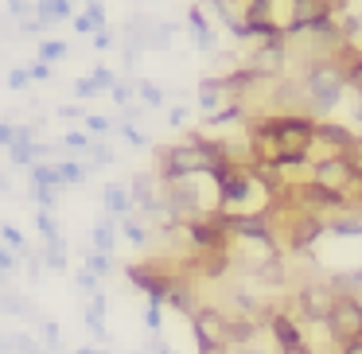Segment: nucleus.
Listing matches in <instances>:
<instances>
[{"label":"nucleus","instance_id":"1","mask_svg":"<svg viewBox=\"0 0 362 354\" xmlns=\"http://www.w3.org/2000/svg\"><path fill=\"white\" fill-rule=\"evenodd\" d=\"M261 129H269L281 152V167L288 164H308V148L315 144V125L308 117H269L257 121Z\"/></svg>","mask_w":362,"mask_h":354},{"label":"nucleus","instance_id":"2","mask_svg":"<svg viewBox=\"0 0 362 354\" xmlns=\"http://www.w3.org/2000/svg\"><path fill=\"white\" fill-rule=\"evenodd\" d=\"M327 331L335 343H354L362 338V300L358 296H335L331 304V315H327Z\"/></svg>","mask_w":362,"mask_h":354},{"label":"nucleus","instance_id":"3","mask_svg":"<svg viewBox=\"0 0 362 354\" xmlns=\"http://www.w3.org/2000/svg\"><path fill=\"white\" fill-rule=\"evenodd\" d=\"M343 86H346V71L335 63V59L312 63V71H308V90H312L315 105H335L339 94H343Z\"/></svg>","mask_w":362,"mask_h":354},{"label":"nucleus","instance_id":"4","mask_svg":"<svg viewBox=\"0 0 362 354\" xmlns=\"http://www.w3.org/2000/svg\"><path fill=\"white\" fill-rule=\"evenodd\" d=\"M331 304H335V292L327 288V284H304L300 288V296L292 300V319H308V323H327L331 315Z\"/></svg>","mask_w":362,"mask_h":354},{"label":"nucleus","instance_id":"5","mask_svg":"<svg viewBox=\"0 0 362 354\" xmlns=\"http://www.w3.org/2000/svg\"><path fill=\"white\" fill-rule=\"evenodd\" d=\"M191 327H195L199 346H226V312L218 307H195Z\"/></svg>","mask_w":362,"mask_h":354},{"label":"nucleus","instance_id":"6","mask_svg":"<svg viewBox=\"0 0 362 354\" xmlns=\"http://www.w3.org/2000/svg\"><path fill=\"white\" fill-rule=\"evenodd\" d=\"M354 183V172L346 164V156H331V160H315V187L331 191V195H343Z\"/></svg>","mask_w":362,"mask_h":354},{"label":"nucleus","instance_id":"7","mask_svg":"<svg viewBox=\"0 0 362 354\" xmlns=\"http://www.w3.org/2000/svg\"><path fill=\"white\" fill-rule=\"evenodd\" d=\"M331 8H339L335 0H292V20L288 28H320L323 20L331 16Z\"/></svg>","mask_w":362,"mask_h":354},{"label":"nucleus","instance_id":"8","mask_svg":"<svg viewBox=\"0 0 362 354\" xmlns=\"http://www.w3.org/2000/svg\"><path fill=\"white\" fill-rule=\"evenodd\" d=\"M269 331H273V338H276V346H281V354H288V350H304V335H300V323L292 319L288 312H273L269 315Z\"/></svg>","mask_w":362,"mask_h":354},{"label":"nucleus","instance_id":"9","mask_svg":"<svg viewBox=\"0 0 362 354\" xmlns=\"http://www.w3.org/2000/svg\"><path fill=\"white\" fill-rule=\"evenodd\" d=\"M320 234H323V222L315 218V214H292V222H288V249L304 253Z\"/></svg>","mask_w":362,"mask_h":354},{"label":"nucleus","instance_id":"10","mask_svg":"<svg viewBox=\"0 0 362 354\" xmlns=\"http://www.w3.org/2000/svg\"><path fill=\"white\" fill-rule=\"evenodd\" d=\"M71 12H74V4H71V0H35V20H40L43 28L71 20Z\"/></svg>","mask_w":362,"mask_h":354},{"label":"nucleus","instance_id":"11","mask_svg":"<svg viewBox=\"0 0 362 354\" xmlns=\"http://www.w3.org/2000/svg\"><path fill=\"white\" fill-rule=\"evenodd\" d=\"M281 66H284V47H281V43H269V47H261L257 55H253L250 71L261 78V74H276Z\"/></svg>","mask_w":362,"mask_h":354},{"label":"nucleus","instance_id":"12","mask_svg":"<svg viewBox=\"0 0 362 354\" xmlns=\"http://www.w3.org/2000/svg\"><path fill=\"white\" fill-rule=\"evenodd\" d=\"M102 199H105V211H110L113 218H129V214H133V195H129L121 183H110Z\"/></svg>","mask_w":362,"mask_h":354},{"label":"nucleus","instance_id":"13","mask_svg":"<svg viewBox=\"0 0 362 354\" xmlns=\"http://www.w3.org/2000/svg\"><path fill=\"white\" fill-rule=\"evenodd\" d=\"M315 141L335 144V148H343V152H354V136L346 133L343 125H315Z\"/></svg>","mask_w":362,"mask_h":354},{"label":"nucleus","instance_id":"14","mask_svg":"<svg viewBox=\"0 0 362 354\" xmlns=\"http://www.w3.org/2000/svg\"><path fill=\"white\" fill-rule=\"evenodd\" d=\"M327 288L335 292V296H354V292L362 288V269H351V273H335L327 281Z\"/></svg>","mask_w":362,"mask_h":354},{"label":"nucleus","instance_id":"15","mask_svg":"<svg viewBox=\"0 0 362 354\" xmlns=\"http://www.w3.org/2000/svg\"><path fill=\"white\" fill-rule=\"evenodd\" d=\"M35 230L43 234V242H47V249H63V237H59V222H55V214L40 211V214H35Z\"/></svg>","mask_w":362,"mask_h":354},{"label":"nucleus","instance_id":"16","mask_svg":"<svg viewBox=\"0 0 362 354\" xmlns=\"http://www.w3.org/2000/svg\"><path fill=\"white\" fill-rule=\"evenodd\" d=\"M90 237H94V253H105V257H110L113 245H117V234H113V222H110V218L98 222L94 234H90Z\"/></svg>","mask_w":362,"mask_h":354},{"label":"nucleus","instance_id":"17","mask_svg":"<svg viewBox=\"0 0 362 354\" xmlns=\"http://www.w3.org/2000/svg\"><path fill=\"white\" fill-rule=\"evenodd\" d=\"M102 312H105V296H102V292H98V296L90 300V312H86V327L94 331V335L102 338V343H105V338H110V335H105V323H102Z\"/></svg>","mask_w":362,"mask_h":354},{"label":"nucleus","instance_id":"18","mask_svg":"<svg viewBox=\"0 0 362 354\" xmlns=\"http://www.w3.org/2000/svg\"><path fill=\"white\" fill-rule=\"evenodd\" d=\"M35 144L40 141H16L8 148V156H12V164H20V167H32V160L40 164V152H35Z\"/></svg>","mask_w":362,"mask_h":354},{"label":"nucleus","instance_id":"19","mask_svg":"<svg viewBox=\"0 0 362 354\" xmlns=\"http://www.w3.org/2000/svg\"><path fill=\"white\" fill-rule=\"evenodd\" d=\"M32 187H63L59 183V167L55 164H32Z\"/></svg>","mask_w":362,"mask_h":354},{"label":"nucleus","instance_id":"20","mask_svg":"<svg viewBox=\"0 0 362 354\" xmlns=\"http://www.w3.org/2000/svg\"><path fill=\"white\" fill-rule=\"evenodd\" d=\"M66 51H71V47H66V40H43L40 43V63H59V59H66Z\"/></svg>","mask_w":362,"mask_h":354},{"label":"nucleus","instance_id":"21","mask_svg":"<svg viewBox=\"0 0 362 354\" xmlns=\"http://www.w3.org/2000/svg\"><path fill=\"white\" fill-rule=\"evenodd\" d=\"M59 183H82L86 179V167L78 164V160H59Z\"/></svg>","mask_w":362,"mask_h":354},{"label":"nucleus","instance_id":"22","mask_svg":"<svg viewBox=\"0 0 362 354\" xmlns=\"http://www.w3.org/2000/svg\"><path fill=\"white\" fill-rule=\"evenodd\" d=\"M0 245H8L12 253H24L28 249V237L20 234L16 226H0Z\"/></svg>","mask_w":362,"mask_h":354},{"label":"nucleus","instance_id":"23","mask_svg":"<svg viewBox=\"0 0 362 354\" xmlns=\"http://www.w3.org/2000/svg\"><path fill=\"white\" fill-rule=\"evenodd\" d=\"M32 199L40 203V211H55V203H59V191L55 187H32Z\"/></svg>","mask_w":362,"mask_h":354},{"label":"nucleus","instance_id":"24","mask_svg":"<svg viewBox=\"0 0 362 354\" xmlns=\"http://www.w3.org/2000/svg\"><path fill=\"white\" fill-rule=\"evenodd\" d=\"M82 125H86L90 136H105V133H110V117H102V113H86Z\"/></svg>","mask_w":362,"mask_h":354},{"label":"nucleus","instance_id":"25","mask_svg":"<svg viewBox=\"0 0 362 354\" xmlns=\"http://www.w3.org/2000/svg\"><path fill=\"white\" fill-rule=\"evenodd\" d=\"M90 82H94L98 90H113V86H117V78H113V71H110V66H94Z\"/></svg>","mask_w":362,"mask_h":354},{"label":"nucleus","instance_id":"26","mask_svg":"<svg viewBox=\"0 0 362 354\" xmlns=\"http://www.w3.org/2000/svg\"><path fill=\"white\" fill-rule=\"evenodd\" d=\"M141 98H144V105H152V110H156V105H164V90L160 86H152V82H141Z\"/></svg>","mask_w":362,"mask_h":354},{"label":"nucleus","instance_id":"27","mask_svg":"<svg viewBox=\"0 0 362 354\" xmlns=\"http://www.w3.org/2000/svg\"><path fill=\"white\" fill-rule=\"evenodd\" d=\"M86 273L105 276V273H110V257H105V253H90V257H86Z\"/></svg>","mask_w":362,"mask_h":354},{"label":"nucleus","instance_id":"28","mask_svg":"<svg viewBox=\"0 0 362 354\" xmlns=\"http://www.w3.org/2000/svg\"><path fill=\"white\" fill-rule=\"evenodd\" d=\"M121 234H125L133 245H144V230H141V222H136V218H125V222H121Z\"/></svg>","mask_w":362,"mask_h":354},{"label":"nucleus","instance_id":"29","mask_svg":"<svg viewBox=\"0 0 362 354\" xmlns=\"http://www.w3.org/2000/svg\"><path fill=\"white\" fill-rule=\"evenodd\" d=\"M59 144H63V148H82V152H90V144H94V141H90L86 133H63V141H59Z\"/></svg>","mask_w":362,"mask_h":354},{"label":"nucleus","instance_id":"30","mask_svg":"<svg viewBox=\"0 0 362 354\" xmlns=\"http://www.w3.org/2000/svg\"><path fill=\"white\" fill-rule=\"evenodd\" d=\"M86 156L90 160H94V164H113V148H110V144H90V152H86Z\"/></svg>","mask_w":362,"mask_h":354},{"label":"nucleus","instance_id":"31","mask_svg":"<svg viewBox=\"0 0 362 354\" xmlns=\"http://www.w3.org/2000/svg\"><path fill=\"white\" fill-rule=\"evenodd\" d=\"M110 98H113L117 105H125V110H129V105H133V86H125V82H117V86L110 90Z\"/></svg>","mask_w":362,"mask_h":354},{"label":"nucleus","instance_id":"32","mask_svg":"<svg viewBox=\"0 0 362 354\" xmlns=\"http://www.w3.org/2000/svg\"><path fill=\"white\" fill-rule=\"evenodd\" d=\"M0 307H4V312H12V315H32L28 312V304L20 296H0Z\"/></svg>","mask_w":362,"mask_h":354},{"label":"nucleus","instance_id":"33","mask_svg":"<svg viewBox=\"0 0 362 354\" xmlns=\"http://www.w3.org/2000/svg\"><path fill=\"white\" fill-rule=\"evenodd\" d=\"M28 66H16V71H8V90H24L28 86Z\"/></svg>","mask_w":362,"mask_h":354},{"label":"nucleus","instance_id":"34","mask_svg":"<svg viewBox=\"0 0 362 354\" xmlns=\"http://www.w3.org/2000/svg\"><path fill=\"white\" fill-rule=\"evenodd\" d=\"M335 234H346V237H362V222H331Z\"/></svg>","mask_w":362,"mask_h":354},{"label":"nucleus","instance_id":"35","mask_svg":"<svg viewBox=\"0 0 362 354\" xmlns=\"http://www.w3.org/2000/svg\"><path fill=\"white\" fill-rule=\"evenodd\" d=\"M12 346H16V350H20V354H43V350H40V346H35V343H32V338H28V335H12Z\"/></svg>","mask_w":362,"mask_h":354},{"label":"nucleus","instance_id":"36","mask_svg":"<svg viewBox=\"0 0 362 354\" xmlns=\"http://www.w3.org/2000/svg\"><path fill=\"white\" fill-rule=\"evenodd\" d=\"M12 144H16V125L0 121V148H12Z\"/></svg>","mask_w":362,"mask_h":354},{"label":"nucleus","instance_id":"37","mask_svg":"<svg viewBox=\"0 0 362 354\" xmlns=\"http://www.w3.org/2000/svg\"><path fill=\"white\" fill-rule=\"evenodd\" d=\"M59 117L63 121H86V110H82V105H59Z\"/></svg>","mask_w":362,"mask_h":354},{"label":"nucleus","instance_id":"38","mask_svg":"<svg viewBox=\"0 0 362 354\" xmlns=\"http://www.w3.org/2000/svg\"><path fill=\"white\" fill-rule=\"evenodd\" d=\"M16 253L8 249V245H0V273H12V269H16Z\"/></svg>","mask_w":362,"mask_h":354},{"label":"nucleus","instance_id":"39","mask_svg":"<svg viewBox=\"0 0 362 354\" xmlns=\"http://www.w3.org/2000/svg\"><path fill=\"white\" fill-rule=\"evenodd\" d=\"M28 78H32V82H43V78H51V66H47V63H40V59H35V63L28 66Z\"/></svg>","mask_w":362,"mask_h":354},{"label":"nucleus","instance_id":"40","mask_svg":"<svg viewBox=\"0 0 362 354\" xmlns=\"http://www.w3.org/2000/svg\"><path fill=\"white\" fill-rule=\"evenodd\" d=\"M35 8V0H8V12H12V16H24L28 20V12H32Z\"/></svg>","mask_w":362,"mask_h":354},{"label":"nucleus","instance_id":"41","mask_svg":"<svg viewBox=\"0 0 362 354\" xmlns=\"http://www.w3.org/2000/svg\"><path fill=\"white\" fill-rule=\"evenodd\" d=\"M94 94H98V86H94L90 78H78V82H74V98H94Z\"/></svg>","mask_w":362,"mask_h":354},{"label":"nucleus","instance_id":"42","mask_svg":"<svg viewBox=\"0 0 362 354\" xmlns=\"http://www.w3.org/2000/svg\"><path fill=\"white\" fill-rule=\"evenodd\" d=\"M74 32H82V35H94L98 28H94V20H90L86 12H82V16H74Z\"/></svg>","mask_w":362,"mask_h":354},{"label":"nucleus","instance_id":"43","mask_svg":"<svg viewBox=\"0 0 362 354\" xmlns=\"http://www.w3.org/2000/svg\"><path fill=\"white\" fill-rule=\"evenodd\" d=\"M43 261H47L51 269H66V257H63V249H47V257H43Z\"/></svg>","mask_w":362,"mask_h":354},{"label":"nucleus","instance_id":"44","mask_svg":"<svg viewBox=\"0 0 362 354\" xmlns=\"http://www.w3.org/2000/svg\"><path fill=\"white\" fill-rule=\"evenodd\" d=\"M78 288H82V292H94V288H98V276H94V273H78Z\"/></svg>","mask_w":362,"mask_h":354},{"label":"nucleus","instance_id":"45","mask_svg":"<svg viewBox=\"0 0 362 354\" xmlns=\"http://www.w3.org/2000/svg\"><path fill=\"white\" fill-rule=\"evenodd\" d=\"M121 136H125V141H129V144H141V141H144V136H141V133H136V129H133V125H129V121H125V125H121Z\"/></svg>","mask_w":362,"mask_h":354},{"label":"nucleus","instance_id":"46","mask_svg":"<svg viewBox=\"0 0 362 354\" xmlns=\"http://www.w3.org/2000/svg\"><path fill=\"white\" fill-rule=\"evenodd\" d=\"M346 78H351L354 86H358V94H362V59H354V66H351V74H346Z\"/></svg>","mask_w":362,"mask_h":354},{"label":"nucleus","instance_id":"47","mask_svg":"<svg viewBox=\"0 0 362 354\" xmlns=\"http://www.w3.org/2000/svg\"><path fill=\"white\" fill-rule=\"evenodd\" d=\"M110 43H113V35L105 32V28H102V32H94V47H98V51H105Z\"/></svg>","mask_w":362,"mask_h":354},{"label":"nucleus","instance_id":"48","mask_svg":"<svg viewBox=\"0 0 362 354\" xmlns=\"http://www.w3.org/2000/svg\"><path fill=\"white\" fill-rule=\"evenodd\" d=\"M144 323H148L152 331L160 327V304H148V315H144Z\"/></svg>","mask_w":362,"mask_h":354},{"label":"nucleus","instance_id":"49","mask_svg":"<svg viewBox=\"0 0 362 354\" xmlns=\"http://www.w3.org/2000/svg\"><path fill=\"white\" fill-rule=\"evenodd\" d=\"M43 335H47L51 346H59V327H55V323H43Z\"/></svg>","mask_w":362,"mask_h":354},{"label":"nucleus","instance_id":"50","mask_svg":"<svg viewBox=\"0 0 362 354\" xmlns=\"http://www.w3.org/2000/svg\"><path fill=\"white\" fill-rule=\"evenodd\" d=\"M339 354H362V338H354V343H346Z\"/></svg>","mask_w":362,"mask_h":354},{"label":"nucleus","instance_id":"51","mask_svg":"<svg viewBox=\"0 0 362 354\" xmlns=\"http://www.w3.org/2000/svg\"><path fill=\"white\" fill-rule=\"evenodd\" d=\"M199 354H230V346H199Z\"/></svg>","mask_w":362,"mask_h":354},{"label":"nucleus","instance_id":"52","mask_svg":"<svg viewBox=\"0 0 362 354\" xmlns=\"http://www.w3.org/2000/svg\"><path fill=\"white\" fill-rule=\"evenodd\" d=\"M74 354H110V350H102V346H98V350H90V346H82V350H74Z\"/></svg>","mask_w":362,"mask_h":354},{"label":"nucleus","instance_id":"53","mask_svg":"<svg viewBox=\"0 0 362 354\" xmlns=\"http://www.w3.org/2000/svg\"><path fill=\"white\" fill-rule=\"evenodd\" d=\"M152 354H172V350H168L164 343H156V346H152Z\"/></svg>","mask_w":362,"mask_h":354},{"label":"nucleus","instance_id":"54","mask_svg":"<svg viewBox=\"0 0 362 354\" xmlns=\"http://www.w3.org/2000/svg\"><path fill=\"white\" fill-rule=\"evenodd\" d=\"M0 191H8V183H4V175H0Z\"/></svg>","mask_w":362,"mask_h":354},{"label":"nucleus","instance_id":"55","mask_svg":"<svg viewBox=\"0 0 362 354\" xmlns=\"http://www.w3.org/2000/svg\"><path fill=\"white\" fill-rule=\"evenodd\" d=\"M4 276H8V273H0V288H4Z\"/></svg>","mask_w":362,"mask_h":354},{"label":"nucleus","instance_id":"56","mask_svg":"<svg viewBox=\"0 0 362 354\" xmlns=\"http://www.w3.org/2000/svg\"><path fill=\"white\" fill-rule=\"evenodd\" d=\"M0 354H4V338H0Z\"/></svg>","mask_w":362,"mask_h":354}]
</instances>
